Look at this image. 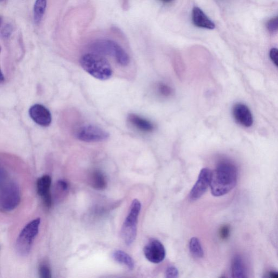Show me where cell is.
I'll return each instance as SVG.
<instances>
[{
    "label": "cell",
    "mask_w": 278,
    "mask_h": 278,
    "mask_svg": "<svg viewBox=\"0 0 278 278\" xmlns=\"http://www.w3.org/2000/svg\"><path fill=\"white\" fill-rule=\"evenodd\" d=\"M237 179L236 166L228 161L221 162L212 172L210 184L212 195L219 197L227 194L235 187Z\"/></svg>",
    "instance_id": "6da1fadb"
},
{
    "label": "cell",
    "mask_w": 278,
    "mask_h": 278,
    "mask_svg": "<svg viewBox=\"0 0 278 278\" xmlns=\"http://www.w3.org/2000/svg\"><path fill=\"white\" fill-rule=\"evenodd\" d=\"M20 187L17 180L3 167L0 170V209L4 212H11L21 202Z\"/></svg>",
    "instance_id": "7a4b0ae2"
},
{
    "label": "cell",
    "mask_w": 278,
    "mask_h": 278,
    "mask_svg": "<svg viewBox=\"0 0 278 278\" xmlns=\"http://www.w3.org/2000/svg\"><path fill=\"white\" fill-rule=\"evenodd\" d=\"M82 68L92 77L105 81L112 77L113 70L108 61L97 53H87L80 59Z\"/></svg>",
    "instance_id": "3957f363"
},
{
    "label": "cell",
    "mask_w": 278,
    "mask_h": 278,
    "mask_svg": "<svg viewBox=\"0 0 278 278\" xmlns=\"http://www.w3.org/2000/svg\"><path fill=\"white\" fill-rule=\"evenodd\" d=\"M90 48L97 54L114 57L118 65L121 66L126 67L129 65L130 59L129 54L120 45L112 40H98L91 44Z\"/></svg>",
    "instance_id": "277c9868"
},
{
    "label": "cell",
    "mask_w": 278,
    "mask_h": 278,
    "mask_svg": "<svg viewBox=\"0 0 278 278\" xmlns=\"http://www.w3.org/2000/svg\"><path fill=\"white\" fill-rule=\"evenodd\" d=\"M41 219L37 218L31 221L21 230L17 241L15 248L19 255L27 257L30 252L36 237L39 233Z\"/></svg>",
    "instance_id": "5b68a950"
},
{
    "label": "cell",
    "mask_w": 278,
    "mask_h": 278,
    "mask_svg": "<svg viewBox=\"0 0 278 278\" xmlns=\"http://www.w3.org/2000/svg\"><path fill=\"white\" fill-rule=\"evenodd\" d=\"M141 204L138 200H134L121 229L122 239L127 245L132 244L136 239L137 224Z\"/></svg>",
    "instance_id": "8992f818"
},
{
    "label": "cell",
    "mask_w": 278,
    "mask_h": 278,
    "mask_svg": "<svg viewBox=\"0 0 278 278\" xmlns=\"http://www.w3.org/2000/svg\"><path fill=\"white\" fill-rule=\"evenodd\" d=\"M109 135L100 127L91 125H85L79 129L76 137L79 140L87 142H101L107 140Z\"/></svg>",
    "instance_id": "52a82bcc"
},
{
    "label": "cell",
    "mask_w": 278,
    "mask_h": 278,
    "mask_svg": "<svg viewBox=\"0 0 278 278\" xmlns=\"http://www.w3.org/2000/svg\"><path fill=\"white\" fill-rule=\"evenodd\" d=\"M212 171L208 168L201 171L199 176L190 193L191 200L195 201L201 197L210 184Z\"/></svg>",
    "instance_id": "ba28073f"
},
{
    "label": "cell",
    "mask_w": 278,
    "mask_h": 278,
    "mask_svg": "<svg viewBox=\"0 0 278 278\" xmlns=\"http://www.w3.org/2000/svg\"><path fill=\"white\" fill-rule=\"evenodd\" d=\"M144 253L146 258L155 264L161 263L166 256L164 246L160 241L156 239L150 240L145 245Z\"/></svg>",
    "instance_id": "9c48e42d"
},
{
    "label": "cell",
    "mask_w": 278,
    "mask_h": 278,
    "mask_svg": "<svg viewBox=\"0 0 278 278\" xmlns=\"http://www.w3.org/2000/svg\"><path fill=\"white\" fill-rule=\"evenodd\" d=\"M51 177L44 175L40 177L37 181V190L38 195L41 197L45 207L50 209L52 206L53 200L51 193Z\"/></svg>",
    "instance_id": "30bf717a"
},
{
    "label": "cell",
    "mask_w": 278,
    "mask_h": 278,
    "mask_svg": "<svg viewBox=\"0 0 278 278\" xmlns=\"http://www.w3.org/2000/svg\"><path fill=\"white\" fill-rule=\"evenodd\" d=\"M29 114L33 120L39 126L47 127L52 122V116L49 110L45 106L36 104L29 110Z\"/></svg>",
    "instance_id": "8fae6325"
},
{
    "label": "cell",
    "mask_w": 278,
    "mask_h": 278,
    "mask_svg": "<svg viewBox=\"0 0 278 278\" xmlns=\"http://www.w3.org/2000/svg\"><path fill=\"white\" fill-rule=\"evenodd\" d=\"M233 114L235 120L240 125L250 127L253 123V117L249 108L242 103H237L233 109Z\"/></svg>",
    "instance_id": "7c38bea8"
},
{
    "label": "cell",
    "mask_w": 278,
    "mask_h": 278,
    "mask_svg": "<svg viewBox=\"0 0 278 278\" xmlns=\"http://www.w3.org/2000/svg\"><path fill=\"white\" fill-rule=\"evenodd\" d=\"M192 20L196 27L208 29L215 28L213 22L199 7H195L192 12Z\"/></svg>",
    "instance_id": "4fadbf2b"
},
{
    "label": "cell",
    "mask_w": 278,
    "mask_h": 278,
    "mask_svg": "<svg viewBox=\"0 0 278 278\" xmlns=\"http://www.w3.org/2000/svg\"><path fill=\"white\" fill-rule=\"evenodd\" d=\"M128 121L134 128L142 132L150 133L155 130V126L152 122L137 114H130Z\"/></svg>",
    "instance_id": "5bb4252c"
},
{
    "label": "cell",
    "mask_w": 278,
    "mask_h": 278,
    "mask_svg": "<svg viewBox=\"0 0 278 278\" xmlns=\"http://www.w3.org/2000/svg\"><path fill=\"white\" fill-rule=\"evenodd\" d=\"M91 186L98 190H103L107 186V180L104 173L99 170L94 171L89 177Z\"/></svg>",
    "instance_id": "9a60e30c"
},
{
    "label": "cell",
    "mask_w": 278,
    "mask_h": 278,
    "mask_svg": "<svg viewBox=\"0 0 278 278\" xmlns=\"http://www.w3.org/2000/svg\"><path fill=\"white\" fill-rule=\"evenodd\" d=\"M232 273L233 277H245L247 272L243 260L239 256L234 257L232 261Z\"/></svg>",
    "instance_id": "2e32d148"
},
{
    "label": "cell",
    "mask_w": 278,
    "mask_h": 278,
    "mask_svg": "<svg viewBox=\"0 0 278 278\" xmlns=\"http://www.w3.org/2000/svg\"><path fill=\"white\" fill-rule=\"evenodd\" d=\"M113 259L119 264L126 266L127 268L132 270L134 268V262L131 257L126 252L118 250L113 254Z\"/></svg>",
    "instance_id": "e0dca14e"
},
{
    "label": "cell",
    "mask_w": 278,
    "mask_h": 278,
    "mask_svg": "<svg viewBox=\"0 0 278 278\" xmlns=\"http://www.w3.org/2000/svg\"><path fill=\"white\" fill-rule=\"evenodd\" d=\"M47 5L46 0H36L34 5V21L36 25L41 22Z\"/></svg>",
    "instance_id": "ac0fdd59"
},
{
    "label": "cell",
    "mask_w": 278,
    "mask_h": 278,
    "mask_svg": "<svg viewBox=\"0 0 278 278\" xmlns=\"http://www.w3.org/2000/svg\"><path fill=\"white\" fill-rule=\"evenodd\" d=\"M190 251L194 256L198 258H202L204 256V251L199 239L197 237H193L189 242Z\"/></svg>",
    "instance_id": "d6986e66"
},
{
    "label": "cell",
    "mask_w": 278,
    "mask_h": 278,
    "mask_svg": "<svg viewBox=\"0 0 278 278\" xmlns=\"http://www.w3.org/2000/svg\"><path fill=\"white\" fill-rule=\"evenodd\" d=\"M39 276L42 278H51L52 277V272L51 268L46 261H42L40 264L38 268Z\"/></svg>",
    "instance_id": "ffe728a7"
},
{
    "label": "cell",
    "mask_w": 278,
    "mask_h": 278,
    "mask_svg": "<svg viewBox=\"0 0 278 278\" xmlns=\"http://www.w3.org/2000/svg\"><path fill=\"white\" fill-rule=\"evenodd\" d=\"M157 90L161 96L165 98H169L173 94V90L168 84L164 83H160L157 85Z\"/></svg>",
    "instance_id": "44dd1931"
},
{
    "label": "cell",
    "mask_w": 278,
    "mask_h": 278,
    "mask_svg": "<svg viewBox=\"0 0 278 278\" xmlns=\"http://www.w3.org/2000/svg\"><path fill=\"white\" fill-rule=\"evenodd\" d=\"M267 28L269 32H272V33L278 30V16L267 22Z\"/></svg>",
    "instance_id": "7402d4cb"
},
{
    "label": "cell",
    "mask_w": 278,
    "mask_h": 278,
    "mask_svg": "<svg viewBox=\"0 0 278 278\" xmlns=\"http://www.w3.org/2000/svg\"><path fill=\"white\" fill-rule=\"evenodd\" d=\"M166 277L169 278H176L178 277L179 272L176 267L170 266L166 271Z\"/></svg>",
    "instance_id": "603a6c76"
},
{
    "label": "cell",
    "mask_w": 278,
    "mask_h": 278,
    "mask_svg": "<svg viewBox=\"0 0 278 278\" xmlns=\"http://www.w3.org/2000/svg\"><path fill=\"white\" fill-rule=\"evenodd\" d=\"M57 188L59 192L66 193L69 190V184L65 180H59L57 182Z\"/></svg>",
    "instance_id": "cb8c5ba5"
},
{
    "label": "cell",
    "mask_w": 278,
    "mask_h": 278,
    "mask_svg": "<svg viewBox=\"0 0 278 278\" xmlns=\"http://www.w3.org/2000/svg\"><path fill=\"white\" fill-rule=\"evenodd\" d=\"M230 227L227 225L222 226L219 231L220 236L222 240H226L230 235Z\"/></svg>",
    "instance_id": "d4e9b609"
},
{
    "label": "cell",
    "mask_w": 278,
    "mask_h": 278,
    "mask_svg": "<svg viewBox=\"0 0 278 278\" xmlns=\"http://www.w3.org/2000/svg\"><path fill=\"white\" fill-rule=\"evenodd\" d=\"M269 57L274 65L278 67V49L276 48L272 49L269 52Z\"/></svg>",
    "instance_id": "484cf974"
},
{
    "label": "cell",
    "mask_w": 278,
    "mask_h": 278,
    "mask_svg": "<svg viewBox=\"0 0 278 278\" xmlns=\"http://www.w3.org/2000/svg\"><path fill=\"white\" fill-rule=\"evenodd\" d=\"M12 32V28L11 26L9 24H7L2 29V36L5 38H9L11 36Z\"/></svg>",
    "instance_id": "4316f807"
},
{
    "label": "cell",
    "mask_w": 278,
    "mask_h": 278,
    "mask_svg": "<svg viewBox=\"0 0 278 278\" xmlns=\"http://www.w3.org/2000/svg\"><path fill=\"white\" fill-rule=\"evenodd\" d=\"M269 277L272 278H278V272H272L269 273Z\"/></svg>",
    "instance_id": "83f0119b"
},
{
    "label": "cell",
    "mask_w": 278,
    "mask_h": 278,
    "mask_svg": "<svg viewBox=\"0 0 278 278\" xmlns=\"http://www.w3.org/2000/svg\"><path fill=\"white\" fill-rule=\"evenodd\" d=\"M161 1L165 3H171L173 0H161Z\"/></svg>",
    "instance_id": "f1b7e54d"
}]
</instances>
